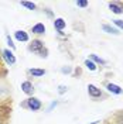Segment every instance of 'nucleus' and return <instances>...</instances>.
<instances>
[{
    "instance_id": "obj_1",
    "label": "nucleus",
    "mask_w": 123,
    "mask_h": 124,
    "mask_svg": "<svg viewBox=\"0 0 123 124\" xmlns=\"http://www.w3.org/2000/svg\"><path fill=\"white\" fill-rule=\"evenodd\" d=\"M28 49L34 54L40 55L41 58H47L48 56V49L44 46V42L41 39H33L31 44L28 45Z\"/></svg>"
},
{
    "instance_id": "obj_2",
    "label": "nucleus",
    "mask_w": 123,
    "mask_h": 124,
    "mask_svg": "<svg viewBox=\"0 0 123 124\" xmlns=\"http://www.w3.org/2000/svg\"><path fill=\"white\" fill-rule=\"evenodd\" d=\"M24 106L27 108H30L31 111H38L40 108H41V106H43V103H41V100L37 99V97H28Z\"/></svg>"
},
{
    "instance_id": "obj_3",
    "label": "nucleus",
    "mask_w": 123,
    "mask_h": 124,
    "mask_svg": "<svg viewBox=\"0 0 123 124\" xmlns=\"http://www.w3.org/2000/svg\"><path fill=\"white\" fill-rule=\"evenodd\" d=\"M1 54H3L4 61L7 62L9 65H14L16 63V56H14V54H13V51H10V49H3Z\"/></svg>"
},
{
    "instance_id": "obj_4",
    "label": "nucleus",
    "mask_w": 123,
    "mask_h": 124,
    "mask_svg": "<svg viewBox=\"0 0 123 124\" xmlns=\"http://www.w3.org/2000/svg\"><path fill=\"white\" fill-rule=\"evenodd\" d=\"M109 8L115 14H122L123 13V3H120V1H110L109 3Z\"/></svg>"
},
{
    "instance_id": "obj_5",
    "label": "nucleus",
    "mask_w": 123,
    "mask_h": 124,
    "mask_svg": "<svg viewBox=\"0 0 123 124\" xmlns=\"http://www.w3.org/2000/svg\"><path fill=\"white\" fill-rule=\"evenodd\" d=\"M88 93H89V96L93 97V99H98L102 96V92H100V89H98L95 85H88Z\"/></svg>"
},
{
    "instance_id": "obj_6",
    "label": "nucleus",
    "mask_w": 123,
    "mask_h": 124,
    "mask_svg": "<svg viewBox=\"0 0 123 124\" xmlns=\"http://www.w3.org/2000/svg\"><path fill=\"white\" fill-rule=\"evenodd\" d=\"M14 38L17 41H20V42H27L28 41V34L23 30H17L14 32Z\"/></svg>"
},
{
    "instance_id": "obj_7",
    "label": "nucleus",
    "mask_w": 123,
    "mask_h": 124,
    "mask_svg": "<svg viewBox=\"0 0 123 124\" xmlns=\"http://www.w3.org/2000/svg\"><path fill=\"white\" fill-rule=\"evenodd\" d=\"M21 90H23L26 94L31 96V94L34 93V86H33V83H31V82L26 80V82H23V83H21Z\"/></svg>"
},
{
    "instance_id": "obj_8",
    "label": "nucleus",
    "mask_w": 123,
    "mask_h": 124,
    "mask_svg": "<svg viewBox=\"0 0 123 124\" xmlns=\"http://www.w3.org/2000/svg\"><path fill=\"white\" fill-rule=\"evenodd\" d=\"M31 32H34V34H37V35H43V34H45V25L43 23H37L35 25H33Z\"/></svg>"
},
{
    "instance_id": "obj_9",
    "label": "nucleus",
    "mask_w": 123,
    "mask_h": 124,
    "mask_svg": "<svg viewBox=\"0 0 123 124\" xmlns=\"http://www.w3.org/2000/svg\"><path fill=\"white\" fill-rule=\"evenodd\" d=\"M65 27H67V23H65V20H64V18L60 17V18H55V20H54V28L58 31V32H61Z\"/></svg>"
},
{
    "instance_id": "obj_10",
    "label": "nucleus",
    "mask_w": 123,
    "mask_h": 124,
    "mask_svg": "<svg viewBox=\"0 0 123 124\" xmlns=\"http://www.w3.org/2000/svg\"><path fill=\"white\" fill-rule=\"evenodd\" d=\"M106 89H108L110 93H113V94H122L123 93V89L120 86L115 85V83H108L106 85Z\"/></svg>"
},
{
    "instance_id": "obj_11",
    "label": "nucleus",
    "mask_w": 123,
    "mask_h": 124,
    "mask_svg": "<svg viewBox=\"0 0 123 124\" xmlns=\"http://www.w3.org/2000/svg\"><path fill=\"white\" fill-rule=\"evenodd\" d=\"M102 30H103V31H106L108 34H112V35H119V34H120L117 28L112 27V25H108V24H103V25H102Z\"/></svg>"
},
{
    "instance_id": "obj_12",
    "label": "nucleus",
    "mask_w": 123,
    "mask_h": 124,
    "mask_svg": "<svg viewBox=\"0 0 123 124\" xmlns=\"http://www.w3.org/2000/svg\"><path fill=\"white\" fill-rule=\"evenodd\" d=\"M28 73H31L33 76L40 78V76H44L45 75V69H38V68H33V69L28 70Z\"/></svg>"
},
{
    "instance_id": "obj_13",
    "label": "nucleus",
    "mask_w": 123,
    "mask_h": 124,
    "mask_svg": "<svg viewBox=\"0 0 123 124\" xmlns=\"http://www.w3.org/2000/svg\"><path fill=\"white\" fill-rule=\"evenodd\" d=\"M89 59H91V61H93L95 63H100V65H105V63H106V61H105V59L99 58L98 55H95V54H91V55H89Z\"/></svg>"
},
{
    "instance_id": "obj_14",
    "label": "nucleus",
    "mask_w": 123,
    "mask_h": 124,
    "mask_svg": "<svg viewBox=\"0 0 123 124\" xmlns=\"http://www.w3.org/2000/svg\"><path fill=\"white\" fill-rule=\"evenodd\" d=\"M20 4H21L23 7L28 8V10H35V8H37V6H35L34 3H31V1H20Z\"/></svg>"
},
{
    "instance_id": "obj_15",
    "label": "nucleus",
    "mask_w": 123,
    "mask_h": 124,
    "mask_svg": "<svg viewBox=\"0 0 123 124\" xmlns=\"http://www.w3.org/2000/svg\"><path fill=\"white\" fill-rule=\"evenodd\" d=\"M85 66L89 70H96V63L93 61H91V59H86V61H85Z\"/></svg>"
},
{
    "instance_id": "obj_16",
    "label": "nucleus",
    "mask_w": 123,
    "mask_h": 124,
    "mask_svg": "<svg viewBox=\"0 0 123 124\" xmlns=\"http://www.w3.org/2000/svg\"><path fill=\"white\" fill-rule=\"evenodd\" d=\"M77 6H78V7L85 8V7H88V1H86V0H78V1H77Z\"/></svg>"
},
{
    "instance_id": "obj_17",
    "label": "nucleus",
    "mask_w": 123,
    "mask_h": 124,
    "mask_svg": "<svg viewBox=\"0 0 123 124\" xmlns=\"http://www.w3.org/2000/svg\"><path fill=\"white\" fill-rule=\"evenodd\" d=\"M67 90H68V87H67V86H64V85L58 86V93H60V94H64Z\"/></svg>"
},
{
    "instance_id": "obj_18",
    "label": "nucleus",
    "mask_w": 123,
    "mask_h": 124,
    "mask_svg": "<svg viewBox=\"0 0 123 124\" xmlns=\"http://www.w3.org/2000/svg\"><path fill=\"white\" fill-rule=\"evenodd\" d=\"M6 39H7V44L10 45V48H11V49H14L16 45L13 44V39H11V37H10V35H7V37H6Z\"/></svg>"
},
{
    "instance_id": "obj_19",
    "label": "nucleus",
    "mask_w": 123,
    "mask_h": 124,
    "mask_svg": "<svg viewBox=\"0 0 123 124\" xmlns=\"http://www.w3.org/2000/svg\"><path fill=\"white\" fill-rule=\"evenodd\" d=\"M61 72L62 73H71V72H72V68H71V66H64L61 69Z\"/></svg>"
},
{
    "instance_id": "obj_20",
    "label": "nucleus",
    "mask_w": 123,
    "mask_h": 124,
    "mask_svg": "<svg viewBox=\"0 0 123 124\" xmlns=\"http://www.w3.org/2000/svg\"><path fill=\"white\" fill-rule=\"evenodd\" d=\"M113 23H115V25H117L119 28L123 30V20H113Z\"/></svg>"
},
{
    "instance_id": "obj_21",
    "label": "nucleus",
    "mask_w": 123,
    "mask_h": 124,
    "mask_svg": "<svg viewBox=\"0 0 123 124\" xmlns=\"http://www.w3.org/2000/svg\"><path fill=\"white\" fill-rule=\"evenodd\" d=\"M45 13H47L48 17H53V13H51V10H50V8H45Z\"/></svg>"
},
{
    "instance_id": "obj_22",
    "label": "nucleus",
    "mask_w": 123,
    "mask_h": 124,
    "mask_svg": "<svg viewBox=\"0 0 123 124\" xmlns=\"http://www.w3.org/2000/svg\"><path fill=\"white\" fill-rule=\"evenodd\" d=\"M99 123H100L99 120H96V121H92V123H89V124H99Z\"/></svg>"
}]
</instances>
